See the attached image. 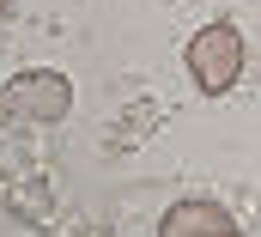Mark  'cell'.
I'll return each mask as SVG.
<instances>
[{"label": "cell", "mask_w": 261, "mask_h": 237, "mask_svg": "<svg viewBox=\"0 0 261 237\" xmlns=\"http://www.w3.org/2000/svg\"><path fill=\"white\" fill-rule=\"evenodd\" d=\"M237 73H243V31L237 25H200L195 37H189V79H195V91L206 98H219V91H231L237 85Z\"/></svg>", "instance_id": "6da1fadb"}, {"label": "cell", "mask_w": 261, "mask_h": 237, "mask_svg": "<svg viewBox=\"0 0 261 237\" xmlns=\"http://www.w3.org/2000/svg\"><path fill=\"white\" fill-rule=\"evenodd\" d=\"M67 110H73V85L49 67H31L12 85H0V122H67Z\"/></svg>", "instance_id": "7a4b0ae2"}, {"label": "cell", "mask_w": 261, "mask_h": 237, "mask_svg": "<svg viewBox=\"0 0 261 237\" xmlns=\"http://www.w3.org/2000/svg\"><path fill=\"white\" fill-rule=\"evenodd\" d=\"M158 237H243V231L219 201H176L158 219Z\"/></svg>", "instance_id": "3957f363"}, {"label": "cell", "mask_w": 261, "mask_h": 237, "mask_svg": "<svg viewBox=\"0 0 261 237\" xmlns=\"http://www.w3.org/2000/svg\"><path fill=\"white\" fill-rule=\"evenodd\" d=\"M0 12H6V0H0Z\"/></svg>", "instance_id": "277c9868"}]
</instances>
